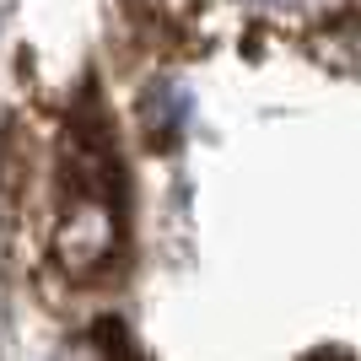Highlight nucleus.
Listing matches in <instances>:
<instances>
[{
  "label": "nucleus",
  "instance_id": "nucleus-1",
  "mask_svg": "<svg viewBox=\"0 0 361 361\" xmlns=\"http://www.w3.org/2000/svg\"><path fill=\"white\" fill-rule=\"evenodd\" d=\"M313 361H345V356H313Z\"/></svg>",
  "mask_w": 361,
  "mask_h": 361
}]
</instances>
